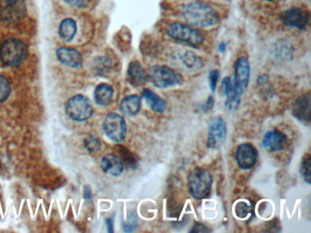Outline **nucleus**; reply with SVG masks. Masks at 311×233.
I'll use <instances>...</instances> for the list:
<instances>
[{
    "label": "nucleus",
    "instance_id": "1",
    "mask_svg": "<svg viewBox=\"0 0 311 233\" xmlns=\"http://www.w3.org/2000/svg\"><path fill=\"white\" fill-rule=\"evenodd\" d=\"M185 21L197 28H210L218 23V15L210 6L202 2L187 4L183 10Z\"/></svg>",
    "mask_w": 311,
    "mask_h": 233
},
{
    "label": "nucleus",
    "instance_id": "2",
    "mask_svg": "<svg viewBox=\"0 0 311 233\" xmlns=\"http://www.w3.org/2000/svg\"><path fill=\"white\" fill-rule=\"evenodd\" d=\"M213 178L209 171L204 169H195L188 177V189L191 196L195 199H206L210 196Z\"/></svg>",
    "mask_w": 311,
    "mask_h": 233
},
{
    "label": "nucleus",
    "instance_id": "3",
    "mask_svg": "<svg viewBox=\"0 0 311 233\" xmlns=\"http://www.w3.org/2000/svg\"><path fill=\"white\" fill-rule=\"evenodd\" d=\"M28 49L21 40L9 39L0 48V60L6 67H18L27 58Z\"/></svg>",
    "mask_w": 311,
    "mask_h": 233
},
{
    "label": "nucleus",
    "instance_id": "4",
    "mask_svg": "<svg viewBox=\"0 0 311 233\" xmlns=\"http://www.w3.org/2000/svg\"><path fill=\"white\" fill-rule=\"evenodd\" d=\"M147 74L148 80H150L153 86L159 88L175 87L182 85L184 82L182 75L167 66L156 65L149 69V72Z\"/></svg>",
    "mask_w": 311,
    "mask_h": 233
},
{
    "label": "nucleus",
    "instance_id": "5",
    "mask_svg": "<svg viewBox=\"0 0 311 233\" xmlns=\"http://www.w3.org/2000/svg\"><path fill=\"white\" fill-rule=\"evenodd\" d=\"M65 110L73 121L85 122L93 115V108L90 99L79 94L68 99L65 106Z\"/></svg>",
    "mask_w": 311,
    "mask_h": 233
},
{
    "label": "nucleus",
    "instance_id": "6",
    "mask_svg": "<svg viewBox=\"0 0 311 233\" xmlns=\"http://www.w3.org/2000/svg\"><path fill=\"white\" fill-rule=\"evenodd\" d=\"M167 33L173 39L193 46H199L204 42V35L199 30L182 23L171 24L167 28Z\"/></svg>",
    "mask_w": 311,
    "mask_h": 233
},
{
    "label": "nucleus",
    "instance_id": "7",
    "mask_svg": "<svg viewBox=\"0 0 311 233\" xmlns=\"http://www.w3.org/2000/svg\"><path fill=\"white\" fill-rule=\"evenodd\" d=\"M103 130L106 136L114 142H122L126 137V122L116 113H110L103 122Z\"/></svg>",
    "mask_w": 311,
    "mask_h": 233
},
{
    "label": "nucleus",
    "instance_id": "8",
    "mask_svg": "<svg viewBox=\"0 0 311 233\" xmlns=\"http://www.w3.org/2000/svg\"><path fill=\"white\" fill-rule=\"evenodd\" d=\"M227 136V128L222 117H214L209 122L207 134V147L212 150L221 148Z\"/></svg>",
    "mask_w": 311,
    "mask_h": 233
},
{
    "label": "nucleus",
    "instance_id": "9",
    "mask_svg": "<svg viewBox=\"0 0 311 233\" xmlns=\"http://www.w3.org/2000/svg\"><path fill=\"white\" fill-rule=\"evenodd\" d=\"M26 13L25 0H0V19L9 23L21 20Z\"/></svg>",
    "mask_w": 311,
    "mask_h": 233
},
{
    "label": "nucleus",
    "instance_id": "10",
    "mask_svg": "<svg viewBox=\"0 0 311 233\" xmlns=\"http://www.w3.org/2000/svg\"><path fill=\"white\" fill-rule=\"evenodd\" d=\"M234 85L237 93L242 96L247 90L250 80V64L247 58H239L235 66Z\"/></svg>",
    "mask_w": 311,
    "mask_h": 233
},
{
    "label": "nucleus",
    "instance_id": "11",
    "mask_svg": "<svg viewBox=\"0 0 311 233\" xmlns=\"http://www.w3.org/2000/svg\"><path fill=\"white\" fill-rule=\"evenodd\" d=\"M258 153L257 149L250 143L240 144L236 151L237 163L241 170L252 169L258 161Z\"/></svg>",
    "mask_w": 311,
    "mask_h": 233
},
{
    "label": "nucleus",
    "instance_id": "12",
    "mask_svg": "<svg viewBox=\"0 0 311 233\" xmlns=\"http://www.w3.org/2000/svg\"><path fill=\"white\" fill-rule=\"evenodd\" d=\"M281 20L284 24L288 27L304 29L308 23V15L304 10L293 8L283 13Z\"/></svg>",
    "mask_w": 311,
    "mask_h": 233
},
{
    "label": "nucleus",
    "instance_id": "13",
    "mask_svg": "<svg viewBox=\"0 0 311 233\" xmlns=\"http://www.w3.org/2000/svg\"><path fill=\"white\" fill-rule=\"evenodd\" d=\"M287 138L281 131L274 130L268 131L263 138L262 146L265 150L271 152L282 151L287 145Z\"/></svg>",
    "mask_w": 311,
    "mask_h": 233
},
{
    "label": "nucleus",
    "instance_id": "14",
    "mask_svg": "<svg viewBox=\"0 0 311 233\" xmlns=\"http://www.w3.org/2000/svg\"><path fill=\"white\" fill-rule=\"evenodd\" d=\"M222 89L226 97V100L224 104L226 109L229 111L237 110L241 102V96L236 91L233 78L225 77L222 81Z\"/></svg>",
    "mask_w": 311,
    "mask_h": 233
},
{
    "label": "nucleus",
    "instance_id": "15",
    "mask_svg": "<svg viewBox=\"0 0 311 233\" xmlns=\"http://www.w3.org/2000/svg\"><path fill=\"white\" fill-rule=\"evenodd\" d=\"M293 115L300 122L308 123L310 121V95L307 93L298 97L293 106Z\"/></svg>",
    "mask_w": 311,
    "mask_h": 233
},
{
    "label": "nucleus",
    "instance_id": "16",
    "mask_svg": "<svg viewBox=\"0 0 311 233\" xmlns=\"http://www.w3.org/2000/svg\"><path fill=\"white\" fill-rule=\"evenodd\" d=\"M102 170L104 173L117 177L122 174L124 170V163L119 156L108 154L102 160Z\"/></svg>",
    "mask_w": 311,
    "mask_h": 233
},
{
    "label": "nucleus",
    "instance_id": "17",
    "mask_svg": "<svg viewBox=\"0 0 311 233\" xmlns=\"http://www.w3.org/2000/svg\"><path fill=\"white\" fill-rule=\"evenodd\" d=\"M57 58L61 63L70 68H79L83 65V57L75 49L60 48L57 50Z\"/></svg>",
    "mask_w": 311,
    "mask_h": 233
},
{
    "label": "nucleus",
    "instance_id": "18",
    "mask_svg": "<svg viewBox=\"0 0 311 233\" xmlns=\"http://www.w3.org/2000/svg\"><path fill=\"white\" fill-rule=\"evenodd\" d=\"M129 81L134 87H142L148 81V74L138 61H132L128 68Z\"/></svg>",
    "mask_w": 311,
    "mask_h": 233
},
{
    "label": "nucleus",
    "instance_id": "19",
    "mask_svg": "<svg viewBox=\"0 0 311 233\" xmlns=\"http://www.w3.org/2000/svg\"><path fill=\"white\" fill-rule=\"evenodd\" d=\"M141 107V97L138 95H131L124 97L120 104V110L126 116H135Z\"/></svg>",
    "mask_w": 311,
    "mask_h": 233
},
{
    "label": "nucleus",
    "instance_id": "20",
    "mask_svg": "<svg viewBox=\"0 0 311 233\" xmlns=\"http://www.w3.org/2000/svg\"><path fill=\"white\" fill-rule=\"evenodd\" d=\"M141 97L145 99L151 110L156 113H163L166 111V103L162 97L153 92L149 88H143L141 92Z\"/></svg>",
    "mask_w": 311,
    "mask_h": 233
},
{
    "label": "nucleus",
    "instance_id": "21",
    "mask_svg": "<svg viewBox=\"0 0 311 233\" xmlns=\"http://www.w3.org/2000/svg\"><path fill=\"white\" fill-rule=\"evenodd\" d=\"M113 88L111 85L106 83H102L98 85L95 92H94V97L95 101L100 106H107L112 100L113 97Z\"/></svg>",
    "mask_w": 311,
    "mask_h": 233
},
{
    "label": "nucleus",
    "instance_id": "22",
    "mask_svg": "<svg viewBox=\"0 0 311 233\" xmlns=\"http://www.w3.org/2000/svg\"><path fill=\"white\" fill-rule=\"evenodd\" d=\"M77 32V25L72 19H65L59 25L58 35L64 41H70Z\"/></svg>",
    "mask_w": 311,
    "mask_h": 233
},
{
    "label": "nucleus",
    "instance_id": "23",
    "mask_svg": "<svg viewBox=\"0 0 311 233\" xmlns=\"http://www.w3.org/2000/svg\"><path fill=\"white\" fill-rule=\"evenodd\" d=\"M180 59L182 63L185 65V68H188L190 70H193V71L199 70L200 68L204 67L202 58L193 52L186 51L185 53L181 54Z\"/></svg>",
    "mask_w": 311,
    "mask_h": 233
},
{
    "label": "nucleus",
    "instance_id": "24",
    "mask_svg": "<svg viewBox=\"0 0 311 233\" xmlns=\"http://www.w3.org/2000/svg\"><path fill=\"white\" fill-rule=\"evenodd\" d=\"M117 151L119 153V157L122 159V162L124 165H127L130 169L135 170L138 166V161L134 155L131 153V151H128L126 148L123 146H117Z\"/></svg>",
    "mask_w": 311,
    "mask_h": 233
},
{
    "label": "nucleus",
    "instance_id": "25",
    "mask_svg": "<svg viewBox=\"0 0 311 233\" xmlns=\"http://www.w3.org/2000/svg\"><path fill=\"white\" fill-rule=\"evenodd\" d=\"M251 212H252V206L245 200H240L235 206V213L238 218H248V215Z\"/></svg>",
    "mask_w": 311,
    "mask_h": 233
},
{
    "label": "nucleus",
    "instance_id": "26",
    "mask_svg": "<svg viewBox=\"0 0 311 233\" xmlns=\"http://www.w3.org/2000/svg\"><path fill=\"white\" fill-rule=\"evenodd\" d=\"M300 174L303 180L306 181L307 184H310L311 181V158L309 154H306L302 160L300 166Z\"/></svg>",
    "mask_w": 311,
    "mask_h": 233
},
{
    "label": "nucleus",
    "instance_id": "27",
    "mask_svg": "<svg viewBox=\"0 0 311 233\" xmlns=\"http://www.w3.org/2000/svg\"><path fill=\"white\" fill-rule=\"evenodd\" d=\"M10 84L8 78L0 75V103L5 101L10 97Z\"/></svg>",
    "mask_w": 311,
    "mask_h": 233
},
{
    "label": "nucleus",
    "instance_id": "28",
    "mask_svg": "<svg viewBox=\"0 0 311 233\" xmlns=\"http://www.w3.org/2000/svg\"><path fill=\"white\" fill-rule=\"evenodd\" d=\"M84 147L89 152H96L101 149V141L97 137L89 136L84 140Z\"/></svg>",
    "mask_w": 311,
    "mask_h": 233
},
{
    "label": "nucleus",
    "instance_id": "29",
    "mask_svg": "<svg viewBox=\"0 0 311 233\" xmlns=\"http://www.w3.org/2000/svg\"><path fill=\"white\" fill-rule=\"evenodd\" d=\"M219 79V71L218 70H212L209 73V85L211 87V90L214 92L215 88L217 86V82Z\"/></svg>",
    "mask_w": 311,
    "mask_h": 233
},
{
    "label": "nucleus",
    "instance_id": "30",
    "mask_svg": "<svg viewBox=\"0 0 311 233\" xmlns=\"http://www.w3.org/2000/svg\"><path fill=\"white\" fill-rule=\"evenodd\" d=\"M214 97H212V96H210V97L207 98L206 102L202 106V110L204 112L210 111V110L213 108V107H214Z\"/></svg>",
    "mask_w": 311,
    "mask_h": 233
},
{
    "label": "nucleus",
    "instance_id": "31",
    "mask_svg": "<svg viewBox=\"0 0 311 233\" xmlns=\"http://www.w3.org/2000/svg\"><path fill=\"white\" fill-rule=\"evenodd\" d=\"M64 1L68 3V5L77 8H83L87 3V0H64Z\"/></svg>",
    "mask_w": 311,
    "mask_h": 233
},
{
    "label": "nucleus",
    "instance_id": "32",
    "mask_svg": "<svg viewBox=\"0 0 311 233\" xmlns=\"http://www.w3.org/2000/svg\"><path fill=\"white\" fill-rule=\"evenodd\" d=\"M209 228H206L204 224L195 223L194 228L191 229V232H208Z\"/></svg>",
    "mask_w": 311,
    "mask_h": 233
},
{
    "label": "nucleus",
    "instance_id": "33",
    "mask_svg": "<svg viewBox=\"0 0 311 233\" xmlns=\"http://www.w3.org/2000/svg\"><path fill=\"white\" fill-rule=\"evenodd\" d=\"M106 224H107L108 231L109 232H113V219L112 218H108L106 220Z\"/></svg>",
    "mask_w": 311,
    "mask_h": 233
},
{
    "label": "nucleus",
    "instance_id": "34",
    "mask_svg": "<svg viewBox=\"0 0 311 233\" xmlns=\"http://www.w3.org/2000/svg\"><path fill=\"white\" fill-rule=\"evenodd\" d=\"M91 196H92V193H91V190H90V189H87V188H86V189H85V197H86V198H89V199H90V198H91Z\"/></svg>",
    "mask_w": 311,
    "mask_h": 233
},
{
    "label": "nucleus",
    "instance_id": "35",
    "mask_svg": "<svg viewBox=\"0 0 311 233\" xmlns=\"http://www.w3.org/2000/svg\"><path fill=\"white\" fill-rule=\"evenodd\" d=\"M219 50H220L221 52H224V50H225V44H221V45L219 46Z\"/></svg>",
    "mask_w": 311,
    "mask_h": 233
},
{
    "label": "nucleus",
    "instance_id": "36",
    "mask_svg": "<svg viewBox=\"0 0 311 233\" xmlns=\"http://www.w3.org/2000/svg\"><path fill=\"white\" fill-rule=\"evenodd\" d=\"M269 1H272V0H269Z\"/></svg>",
    "mask_w": 311,
    "mask_h": 233
}]
</instances>
